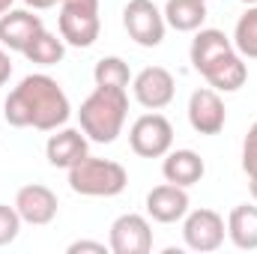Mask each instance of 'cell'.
Masks as SVG:
<instances>
[{"instance_id":"cell-26","label":"cell","mask_w":257,"mask_h":254,"mask_svg":"<svg viewBox=\"0 0 257 254\" xmlns=\"http://www.w3.org/2000/svg\"><path fill=\"white\" fill-rule=\"evenodd\" d=\"M9 75H12V60H9V51L0 45V87L9 81Z\"/></svg>"},{"instance_id":"cell-2","label":"cell","mask_w":257,"mask_h":254,"mask_svg":"<svg viewBox=\"0 0 257 254\" xmlns=\"http://www.w3.org/2000/svg\"><path fill=\"white\" fill-rule=\"evenodd\" d=\"M128 93L123 87H96L78 111L81 132L96 144H114L126 126Z\"/></svg>"},{"instance_id":"cell-13","label":"cell","mask_w":257,"mask_h":254,"mask_svg":"<svg viewBox=\"0 0 257 254\" xmlns=\"http://www.w3.org/2000/svg\"><path fill=\"white\" fill-rule=\"evenodd\" d=\"M39 30H42V18L33 15L30 9H9L0 15V45L6 51L24 54V48Z\"/></svg>"},{"instance_id":"cell-10","label":"cell","mask_w":257,"mask_h":254,"mask_svg":"<svg viewBox=\"0 0 257 254\" xmlns=\"http://www.w3.org/2000/svg\"><path fill=\"white\" fill-rule=\"evenodd\" d=\"M189 123L197 135H218L224 129L227 111H224L218 90H212V87L194 90L192 99H189Z\"/></svg>"},{"instance_id":"cell-22","label":"cell","mask_w":257,"mask_h":254,"mask_svg":"<svg viewBox=\"0 0 257 254\" xmlns=\"http://www.w3.org/2000/svg\"><path fill=\"white\" fill-rule=\"evenodd\" d=\"M93 81H96V87H123L126 90L132 81L128 63L123 57H102L93 69Z\"/></svg>"},{"instance_id":"cell-25","label":"cell","mask_w":257,"mask_h":254,"mask_svg":"<svg viewBox=\"0 0 257 254\" xmlns=\"http://www.w3.org/2000/svg\"><path fill=\"white\" fill-rule=\"evenodd\" d=\"M78 251H96V254H105V242H93V239H78L69 245V254H78Z\"/></svg>"},{"instance_id":"cell-20","label":"cell","mask_w":257,"mask_h":254,"mask_svg":"<svg viewBox=\"0 0 257 254\" xmlns=\"http://www.w3.org/2000/svg\"><path fill=\"white\" fill-rule=\"evenodd\" d=\"M63 54H66V42L57 39L54 33H48L45 27H42V30L30 39V45L24 48V57L36 66H57L63 60Z\"/></svg>"},{"instance_id":"cell-29","label":"cell","mask_w":257,"mask_h":254,"mask_svg":"<svg viewBox=\"0 0 257 254\" xmlns=\"http://www.w3.org/2000/svg\"><path fill=\"white\" fill-rule=\"evenodd\" d=\"M248 191H251V197L257 200V177H248Z\"/></svg>"},{"instance_id":"cell-15","label":"cell","mask_w":257,"mask_h":254,"mask_svg":"<svg viewBox=\"0 0 257 254\" xmlns=\"http://www.w3.org/2000/svg\"><path fill=\"white\" fill-rule=\"evenodd\" d=\"M200 75L206 78V84L212 90H218V93H236L248 81V66H245V57L233 48V51L221 54L218 60H212Z\"/></svg>"},{"instance_id":"cell-31","label":"cell","mask_w":257,"mask_h":254,"mask_svg":"<svg viewBox=\"0 0 257 254\" xmlns=\"http://www.w3.org/2000/svg\"><path fill=\"white\" fill-rule=\"evenodd\" d=\"M242 3H248V6H251V3H257V0H242Z\"/></svg>"},{"instance_id":"cell-21","label":"cell","mask_w":257,"mask_h":254,"mask_svg":"<svg viewBox=\"0 0 257 254\" xmlns=\"http://www.w3.org/2000/svg\"><path fill=\"white\" fill-rule=\"evenodd\" d=\"M233 48L245 60H257V3L248 6L245 15H239V21L233 27Z\"/></svg>"},{"instance_id":"cell-7","label":"cell","mask_w":257,"mask_h":254,"mask_svg":"<svg viewBox=\"0 0 257 254\" xmlns=\"http://www.w3.org/2000/svg\"><path fill=\"white\" fill-rule=\"evenodd\" d=\"M132 93L138 99L141 108L147 111H162L174 102V93H177V81L174 75L165 69V66H147L135 75L132 81Z\"/></svg>"},{"instance_id":"cell-17","label":"cell","mask_w":257,"mask_h":254,"mask_svg":"<svg viewBox=\"0 0 257 254\" xmlns=\"http://www.w3.org/2000/svg\"><path fill=\"white\" fill-rule=\"evenodd\" d=\"M233 51V39L224 33V30H215V27H200L197 36L192 39V48H189V57H192L194 72H203L212 60H218L221 54Z\"/></svg>"},{"instance_id":"cell-24","label":"cell","mask_w":257,"mask_h":254,"mask_svg":"<svg viewBox=\"0 0 257 254\" xmlns=\"http://www.w3.org/2000/svg\"><path fill=\"white\" fill-rule=\"evenodd\" d=\"M242 171L248 177H257V123L248 129V135L242 141Z\"/></svg>"},{"instance_id":"cell-4","label":"cell","mask_w":257,"mask_h":254,"mask_svg":"<svg viewBox=\"0 0 257 254\" xmlns=\"http://www.w3.org/2000/svg\"><path fill=\"white\" fill-rule=\"evenodd\" d=\"M128 147L141 159H165L174 147V126L162 114H144L128 129Z\"/></svg>"},{"instance_id":"cell-28","label":"cell","mask_w":257,"mask_h":254,"mask_svg":"<svg viewBox=\"0 0 257 254\" xmlns=\"http://www.w3.org/2000/svg\"><path fill=\"white\" fill-rule=\"evenodd\" d=\"M30 9H51V6H57L60 0H24Z\"/></svg>"},{"instance_id":"cell-16","label":"cell","mask_w":257,"mask_h":254,"mask_svg":"<svg viewBox=\"0 0 257 254\" xmlns=\"http://www.w3.org/2000/svg\"><path fill=\"white\" fill-rule=\"evenodd\" d=\"M206 174V165L203 159L194 153V150H171L165 153V162H162V177L174 186H197Z\"/></svg>"},{"instance_id":"cell-19","label":"cell","mask_w":257,"mask_h":254,"mask_svg":"<svg viewBox=\"0 0 257 254\" xmlns=\"http://www.w3.org/2000/svg\"><path fill=\"white\" fill-rule=\"evenodd\" d=\"M165 21L177 33H194L206 21V0H168L165 3Z\"/></svg>"},{"instance_id":"cell-8","label":"cell","mask_w":257,"mask_h":254,"mask_svg":"<svg viewBox=\"0 0 257 254\" xmlns=\"http://www.w3.org/2000/svg\"><path fill=\"white\" fill-rule=\"evenodd\" d=\"M108 248L114 254H150L153 251V227L144 215L126 212L111 224Z\"/></svg>"},{"instance_id":"cell-23","label":"cell","mask_w":257,"mask_h":254,"mask_svg":"<svg viewBox=\"0 0 257 254\" xmlns=\"http://www.w3.org/2000/svg\"><path fill=\"white\" fill-rule=\"evenodd\" d=\"M18 233H21V215H18V209L0 203V245L15 242Z\"/></svg>"},{"instance_id":"cell-12","label":"cell","mask_w":257,"mask_h":254,"mask_svg":"<svg viewBox=\"0 0 257 254\" xmlns=\"http://www.w3.org/2000/svg\"><path fill=\"white\" fill-rule=\"evenodd\" d=\"M87 135L81 129H54V135L48 138L45 144V159L51 168H75L81 159L90 156V147H87Z\"/></svg>"},{"instance_id":"cell-11","label":"cell","mask_w":257,"mask_h":254,"mask_svg":"<svg viewBox=\"0 0 257 254\" xmlns=\"http://www.w3.org/2000/svg\"><path fill=\"white\" fill-rule=\"evenodd\" d=\"M57 206H60L57 194L48 186H39V183H30V186L18 189V194H15V209H18L21 221L36 224V227L51 224L57 218Z\"/></svg>"},{"instance_id":"cell-18","label":"cell","mask_w":257,"mask_h":254,"mask_svg":"<svg viewBox=\"0 0 257 254\" xmlns=\"http://www.w3.org/2000/svg\"><path fill=\"white\" fill-rule=\"evenodd\" d=\"M227 239L242 248L257 251V206L254 203H239L227 215Z\"/></svg>"},{"instance_id":"cell-5","label":"cell","mask_w":257,"mask_h":254,"mask_svg":"<svg viewBox=\"0 0 257 254\" xmlns=\"http://www.w3.org/2000/svg\"><path fill=\"white\" fill-rule=\"evenodd\" d=\"M123 27L141 48H156L165 39V12L153 0H128L123 9Z\"/></svg>"},{"instance_id":"cell-9","label":"cell","mask_w":257,"mask_h":254,"mask_svg":"<svg viewBox=\"0 0 257 254\" xmlns=\"http://www.w3.org/2000/svg\"><path fill=\"white\" fill-rule=\"evenodd\" d=\"M57 27H60V39L72 48H90L99 39L102 21H99V9H87V6H60L57 15Z\"/></svg>"},{"instance_id":"cell-6","label":"cell","mask_w":257,"mask_h":254,"mask_svg":"<svg viewBox=\"0 0 257 254\" xmlns=\"http://www.w3.org/2000/svg\"><path fill=\"white\" fill-rule=\"evenodd\" d=\"M224 236H227V224H224V218L215 209L186 212V218H183V239H186V245L192 251L197 254L218 251L224 245Z\"/></svg>"},{"instance_id":"cell-1","label":"cell","mask_w":257,"mask_h":254,"mask_svg":"<svg viewBox=\"0 0 257 254\" xmlns=\"http://www.w3.org/2000/svg\"><path fill=\"white\" fill-rule=\"evenodd\" d=\"M6 123L15 129H39L54 132L69 120L72 105L63 87L51 75H27L3 102Z\"/></svg>"},{"instance_id":"cell-3","label":"cell","mask_w":257,"mask_h":254,"mask_svg":"<svg viewBox=\"0 0 257 254\" xmlns=\"http://www.w3.org/2000/svg\"><path fill=\"white\" fill-rule=\"evenodd\" d=\"M128 186V174L120 162L111 159H81L69 168V189L84 197H117Z\"/></svg>"},{"instance_id":"cell-30","label":"cell","mask_w":257,"mask_h":254,"mask_svg":"<svg viewBox=\"0 0 257 254\" xmlns=\"http://www.w3.org/2000/svg\"><path fill=\"white\" fill-rule=\"evenodd\" d=\"M12 3H15V0H0V15H3V12H9V9H12Z\"/></svg>"},{"instance_id":"cell-27","label":"cell","mask_w":257,"mask_h":254,"mask_svg":"<svg viewBox=\"0 0 257 254\" xmlns=\"http://www.w3.org/2000/svg\"><path fill=\"white\" fill-rule=\"evenodd\" d=\"M60 6H87V9H99V0H60Z\"/></svg>"},{"instance_id":"cell-14","label":"cell","mask_w":257,"mask_h":254,"mask_svg":"<svg viewBox=\"0 0 257 254\" xmlns=\"http://www.w3.org/2000/svg\"><path fill=\"white\" fill-rule=\"evenodd\" d=\"M147 212L159 224L183 221L186 212H189V191L183 189V186H174V183L156 186V189L147 194Z\"/></svg>"}]
</instances>
